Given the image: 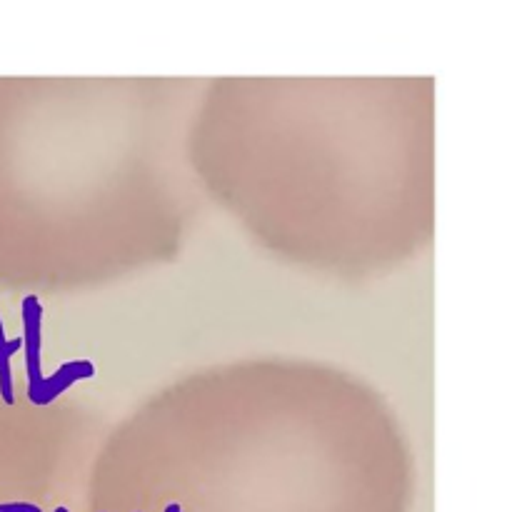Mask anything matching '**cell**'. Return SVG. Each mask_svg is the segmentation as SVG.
<instances>
[{"mask_svg": "<svg viewBox=\"0 0 512 512\" xmlns=\"http://www.w3.org/2000/svg\"><path fill=\"white\" fill-rule=\"evenodd\" d=\"M55 512H68V508H58Z\"/></svg>", "mask_w": 512, "mask_h": 512, "instance_id": "obj_6", "label": "cell"}, {"mask_svg": "<svg viewBox=\"0 0 512 512\" xmlns=\"http://www.w3.org/2000/svg\"><path fill=\"white\" fill-rule=\"evenodd\" d=\"M23 348V340H8L3 330V320H0V395H3L5 405H15L13 393V373H10V358Z\"/></svg>", "mask_w": 512, "mask_h": 512, "instance_id": "obj_3", "label": "cell"}, {"mask_svg": "<svg viewBox=\"0 0 512 512\" xmlns=\"http://www.w3.org/2000/svg\"><path fill=\"white\" fill-rule=\"evenodd\" d=\"M90 378H95V365L90 363V360H68V363L60 365L50 378L43 380V388H40L38 403L35 405H38V408L50 405L55 398H60L65 390L73 388L75 383H80V380H90Z\"/></svg>", "mask_w": 512, "mask_h": 512, "instance_id": "obj_2", "label": "cell"}, {"mask_svg": "<svg viewBox=\"0 0 512 512\" xmlns=\"http://www.w3.org/2000/svg\"><path fill=\"white\" fill-rule=\"evenodd\" d=\"M0 512H43V510L33 503H8V505H0Z\"/></svg>", "mask_w": 512, "mask_h": 512, "instance_id": "obj_4", "label": "cell"}, {"mask_svg": "<svg viewBox=\"0 0 512 512\" xmlns=\"http://www.w3.org/2000/svg\"><path fill=\"white\" fill-rule=\"evenodd\" d=\"M165 512H183V510H180V505H168Z\"/></svg>", "mask_w": 512, "mask_h": 512, "instance_id": "obj_5", "label": "cell"}, {"mask_svg": "<svg viewBox=\"0 0 512 512\" xmlns=\"http://www.w3.org/2000/svg\"><path fill=\"white\" fill-rule=\"evenodd\" d=\"M40 330H43V305L35 295L23 300V348H25V373H28V400L38 403L43 388V360H40Z\"/></svg>", "mask_w": 512, "mask_h": 512, "instance_id": "obj_1", "label": "cell"}]
</instances>
